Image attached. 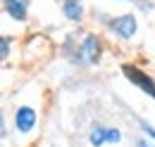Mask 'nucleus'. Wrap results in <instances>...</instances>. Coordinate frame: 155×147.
Returning a JSON list of instances; mask_svg holds the SVG:
<instances>
[{
	"label": "nucleus",
	"instance_id": "nucleus-1",
	"mask_svg": "<svg viewBox=\"0 0 155 147\" xmlns=\"http://www.w3.org/2000/svg\"><path fill=\"white\" fill-rule=\"evenodd\" d=\"M105 52V45L98 33L81 31V33H67L62 40V57H67L79 69H91L100 64Z\"/></svg>",
	"mask_w": 155,
	"mask_h": 147
},
{
	"label": "nucleus",
	"instance_id": "nucleus-2",
	"mask_svg": "<svg viewBox=\"0 0 155 147\" xmlns=\"http://www.w3.org/2000/svg\"><path fill=\"white\" fill-rule=\"evenodd\" d=\"M105 29H107V33H112L119 40H131L138 33V19L134 12H122V14L105 19Z\"/></svg>",
	"mask_w": 155,
	"mask_h": 147
},
{
	"label": "nucleus",
	"instance_id": "nucleus-3",
	"mask_svg": "<svg viewBox=\"0 0 155 147\" xmlns=\"http://www.w3.org/2000/svg\"><path fill=\"white\" fill-rule=\"evenodd\" d=\"M86 140L91 147H112V145H119L124 140V133L122 128L117 126H107V124H93L88 133H86Z\"/></svg>",
	"mask_w": 155,
	"mask_h": 147
},
{
	"label": "nucleus",
	"instance_id": "nucleus-4",
	"mask_svg": "<svg viewBox=\"0 0 155 147\" xmlns=\"http://www.w3.org/2000/svg\"><path fill=\"white\" fill-rule=\"evenodd\" d=\"M12 128L19 135H31L38 128V111L34 105H17L12 111Z\"/></svg>",
	"mask_w": 155,
	"mask_h": 147
},
{
	"label": "nucleus",
	"instance_id": "nucleus-5",
	"mask_svg": "<svg viewBox=\"0 0 155 147\" xmlns=\"http://www.w3.org/2000/svg\"><path fill=\"white\" fill-rule=\"evenodd\" d=\"M122 76H124L131 86H136L143 95H148V97L155 100V78L146 71V69H141V67H136V64H122Z\"/></svg>",
	"mask_w": 155,
	"mask_h": 147
},
{
	"label": "nucleus",
	"instance_id": "nucleus-6",
	"mask_svg": "<svg viewBox=\"0 0 155 147\" xmlns=\"http://www.w3.org/2000/svg\"><path fill=\"white\" fill-rule=\"evenodd\" d=\"M31 2L34 0H0V7H2L7 19H12L17 24H24V21H29Z\"/></svg>",
	"mask_w": 155,
	"mask_h": 147
},
{
	"label": "nucleus",
	"instance_id": "nucleus-7",
	"mask_svg": "<svg viewBox=\"0 0 155 147\" xmlns=\"http://www.w3.org/2000/svg\"><path fill=\"white\" fill-rule=\"evenodd\" d=\"M60 10H62V17L69 24H81L86 17V2L84 0H62Z\"/></svg>",
	"mask_w": 155,
	"mask_h": 147
},
{
	"label": "nucleus",
	"instance_id": "nucleus-8",
	"mask_svg": "<svg viewBox=\"0 0 155 147\" xmlns=\"http://www.w3.org/2000/svg\"><path fill=\"white\" fill-rule=\"evenodd\" d=\"M12 55V38L0 31V64H5Z\"/></svg>",
	"mask_w": 155,
	"mask_h": 147
},
{
	"label": "nucleus",
	"instance_id": "nucleus-9",
	"mask_svg": "<svg viewBox=\"0 0 155 147\" xmlns=\"http://www.w3.org/2000/svg\"><path fill=\"white\" fill-rule=\"evenodd\" d=\"M136 119V126H138V133L141 135H146V138H150V140H155V126L148 121V119H143V116H134Z\"/></svg>",
	"mask_w": 155,
	"mask_h": 147
},
{
	"label": "nucleus",
	"instance_id": "nucleus-10",
	"mask_svg": "<svg viewBox=\"0 0 155 147\" xmlns=\"http://www.w3.org/2000/svg\"><path fill=\"white\" fill-rule=\"evenodd\" d=\"M10 138V121H7V111L0 107V142Z\"/></svg>",
	"mask_w": 155,
	"mask_h": 147
},
{
	"label": "nucleus",
	"instance_id": "nucleus-11",
	"mask_svg": "<svg viewBox=\"0 0 155 147\" xmlns=\"http://www.w3.org/2000/svg\"><path fill=\"white\" fill-rule=\"evenodd\" d=\"M136 147H155V140H150V138H146V135L138 133V138H136Z\"/></svg>",
	"mask_w": 155,
	"mask_h": 147
},
{
	"label": "nucleus",
	"instance_id": "nucleus-12",
	"mask_svg": "<svg viewBox=\"0 0 155 147\" xmlns=\"http://www.w3.org/2000/svg\"><path fill=\"white\" fill-rule=\"evenodd\" d=\"M117 2H136V0H117Z\"/></svg>",
	"mask_w": 155,
	"mask_h": 147
},
{
	"label": "nucleus",
	"instance_id": "nucleus-13",
	"mask_svg": "<svg viewBox=\"0 0 155 147\" xmlns=\"http://www.w3.org/2000/svg\"><path fill=\"white\" fill-rule=\"evenodd\" d=\"M58 2H62V0H58Z\"/></svg>",
	"mask_w": 155,
	"mask_h": 147
}]
</instances>
